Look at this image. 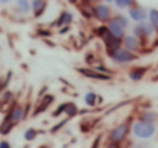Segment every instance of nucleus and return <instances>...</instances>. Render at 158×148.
I'll use <instances>...</instances> for the list:
<instances>
[{
  "label": "nucleus",
  "instance_id": "f257e3e1",
  "mask_svg": "<svg viewBox=\"0 0 158 148\" xmlns=\"http://www.w3.org/2000/svg\"><path fill=\"white\" fill-rule=\"evenodd\" d=\"M130 132H132V136H133L135 139L147 140V139H152L153 134L156 132V125H155V123H149V122H143V120L136 119V120L132 123Z\"/></svg>",
  "mask_w": 158,
  "mask_h": 148
},
{
  "label": "nucleus",
  "instance_id": "f03ea898",
  "mask_svg": "<svg viewBox=\"0 0 158 148\" xmlns=\"http://www.w3.org/2000/svg\"><path fill=\"white\" fill-rule=\"evenodd\" d=\"M130 128H132V123L130 120H124L121 123H118L116 126H113L109 132V142L110 143H121L126 140V137L129 136L130 132Z\"/></svg>",
  "mask_w": 158,
  "mask_h": 148
},
{
  "label": "nucleus",
  "instance_id": "7ed1b4c3",
  "mask_svg": "<svg viewBox=\"0 0 158 148\" xmlns=\"http://www.w3.org/2000/svg\"><path fill=\"white\" fill-rule=\"evenodd\" d=\"M109 56H110L115 62H118V64H129V62H133V61L138 59V53H132V52L126 50L124 47L118 48L116 52L110 53Z\"/></svg>",
  "mask_w": 158,
  "mask_h": 148
},
{
  "label": "nucleus",
  "instance_id": "20e7f679",
  "mask_svg": "<svg viewBox=\"0 0 158 148\" xmlns=\"http://www.w3.org/2000/svg\"><path fill=\"white\" fill-rule=\"evenodd\" d=\"M152 34H153V28L150 27V24L149 22H138L135 27H133V36H136L141 42H144V41H149L150 38H152Z\"/></svg>",
  "mask_w": 158,
  "mask_h": 148
},
{
  "label": "nucleus",
  "instance_id": "39448f33",
  "mask_svg": "<svg viewBox=\"0 0 158 148\" xmlns=\"http://www.w3.org/2000/svg\"><path fill=\"white\" fill-rule=\"evenodd\" d=\"M77 72L82 73L84 77H87V78H90V80H96V81H110V80H112L110 75H107V73H101V72H98V70H95V69L79 67Z\"/></svg>",
  "mask_w": 158,
  "mask_h": 148
},
{
  "label": "nucleus",
  "instance_id": "423d86ee",
  "mask_svg": "<svg viewBox=\"0 0 158 148\" xmlns=\"http://www.w3.org/2000/svg\"><path fill=\"white\" fill-rule=\"evenodd\" d=\"M93 17H96L99 22H109L112 19V11L106 3H98L93 8Z\"/></svg>",
  "mask_w": 158,
  "mask_h": 148
},
{
  "label": "nucleus",
  "instance_id": "0eeeda50",
  "mask_svg": "<svg viewBox=\"0 0 158 148\" xmlns=\"http://www.w3.org/2000/svg\"><path fill=\"white\" fill-rule=\"evenodd\" d=\"M53 101H54V95H53V94H47V95L40 97V98H39V101H37V105H36V108H34L33 115L36 117V115L44 114L45 111H48V108L51 106V103H53Z\"/></svg>",
  "mask_w": 158,
  "mask_h": 148
},
{
  "label": "nucleus",
  "instance_id": "6e6552de",
  "mask_svg": "<svg viewBox=\"0 0 158 148\" xmlns=\"http://www.w3.org/2000/svg\"><path fill=\"white\" fill-rule=\"evenodd\" d=\"M6 114H8V115L13 119V122L17 125L20 120H23V119H25V108L16 101V103H13V105L10 106V109H8V112H6Z\"/></svg>",
  "mask_w": 158,
  "mask_h": 148
},
{
  "label": "nucleus",
  "instance_id": "1a4fd4ad",
  "mask_svg": "<svg viewBox=\"0 0 158 148\" xmlns=\"http://www.w3.org/2000/svg\"><path fill=\"white\" fill-rule=\"evenodd\" d=\"M147 14H149V11H146L143 7H139V5H133L132 8H129V17L132 19V20H135L136 24L138 22H144L146 19H147Z\"/></svg>",
  "mask_w": 158,
  "mask_h": 148
},
{
  "label": "nucleus",
  "instance_id": "9d476101",
  "mask_svg": "<svg viewBox=\"0 0 158 148\" xmlns=\"http://www.w3.org/2000/svg\"><path fill=\"white\" fill-rule=\"evenodd\" d=\"M107 28H109V31L112 33V36H113V38H116V39H119V41H123V39H124V36H126L124 28L121 27V24H119L115 17H112V19L107 22Z\"/></svg>",
  "mask_w": 158,
  "mask_h": 148
},
{
  "label": "nucleus",
  "instance_id": "9b49d317",
  "mask_svg": "<svg viewBox=\"0 0 158 148\" xmlns=\"http://www.w3.org/2000/svg\"><path fill=\"white\" fill-rule=\"evenodd\" d=\"M123 47H124L126 50L132 52V53H136V52H139V48H141V41H139L136 36L129 34V36H124V39H123Z\"/></svg>",
  "mask_w": 158,
  "mask_h": 148
},
{
  "label": "nucleus",
  "instance_id": "f8f14e48",
  "mask_svg": "<svg viewBox=\"0 0 158 148\" xmlns=\"http://www.w3.org/2000/svg\"><path fill=\"white\" fill-rule=\"evenodd\" d=\"M14 126H16V123L13 122V119L8 114H5L2 123H0V134H2V136H8L14 129Z\"/></svg>",
  "mask_w": 158,
  "mask_h": 148
},
{
  "label": "nucleus",
  "instance_id": "ddd939ff",
  "mask_svg": "<svg viewBox=\"0 0 158 148\" xmlns=\"http://www.w3.org/2000/svg\"><path fill=\"white\" fill-rule=\"evenodd\" d=\"M147 70H149V67H146V65L135 67V69H132V70L129 72V78H130L132 81H139V80H143V78L146 77Z\"/></svg>",
  "mask_w": 158,
  "mask_h": 148
},
{
  "label": "nucleus",
  "instance_id": "4468645a",
  "mask_svg": "<svg viewBox=\"0 0 158 148\" xmlns=\"http://www.w3.org/2000/svg\"><path fill=\"white\" fill-rule=\"evenodd\" d=\"M73 22V14L70 11H62L56 20V25L57 27H64V25H70Z\"/></svg>",
  "mask_w": 158,
  "mask_h": 148
},
{
  "label": "nucleus",
  "instance_id": "2eb2a0df",
  "mask_svg": "<svg viewBox=\"0 0 158 148\" xmlns=\"http://www.w3.org/2000/svg\"><path fill=\"white\" fill-rule=\"evenodd\" d=\"M45 8H47V2H45V0H34V2L31 3V10L34 11V16L36 17L42 16L44 11H45Z\"/></svg>",
  "mask_w": 158,
  "mask_h": 148
},
{
  "label": "nucleus",
  "instance_id": "dca6fc26",
  "mask_svg": "<svg viewBox=\"0 0 158 148\" xmlns=\"http://www.w3.org/2000/svg\"><path fill=\"white\" fill-rule=\"evenodd\" d=\"M147 19H149V24L153 28V31L158 33V10H155V8L153 10H149Z\"/></svg>",
  "mask_w": 158,
  "mask_h": 148
},
{
  "label": "nucleus",
  "instance_id": "f3484780",
  "mask_svg": "<svg viewBox=\"0 0 158 148\" xmlns=\"http://www.w3.org/2000/svg\"><path fill=\"white\" fill-rule=\"evenodd\" d=\"M77 111H79V109H77V106H76L73 101H67V103H65V112H64V114L67 115V119L74 117V115L77 114Z\"/></svg>",
  "mask_w": 158,
  "mask_h": 148
},
{
  "label": "nucleus",
  "instance_id": "a211bd4d",
  "mask_svg": "<svg viewBox=\"0 0 158 148\" xmlns=\"http://www.w3.org/2000/svg\"><path fill=\"white\" fill-rule=\"evenodd\" d=\"M156 119H158V114L150 112V111H144V112H141V114H139V120H143V122L155 123V122H156Z\"/></svg>",
  "mask_w": 158,
  "mask_h": 148
},
{
  "label": "nucleus",
  "instance_id": "6ab92c4d",
  "mask_svg": "<svg viewBox=\"0 0 158 148\" xmlns=\"http://www.w3.org/2000/svg\"><path fill=\"white\" fill-rule=\"evenodd\" d=\"M16 5L19 8L20 13L23 14H28L31 11V3H30V0H16Z\"/></svg>",
  "mask_w": 158,
  "mask_h": 148
},
{
  "label": "nucleus",
  "instance_id": "aec40b11",
  "mask_svg": "<svg viewBox=\"0 0 158 148\" xmlns=\"http://www.w3.org/2000/svg\"><path fill=\"white\" fill-rule=\"evenodd\" d=\"M84 101H85V105H87V106L93 108V106H96V105H98V95H96L95 92H87V94H85V97H84Z\"/></svg>",
  "mask_w": 158,
  "mask_h": 148
},
{
  "label": "nucleus",
  "instance_id": "412c9836",
  "mask_svg": "<svg viewBox=\"0 0 158 148\" xmlns=\"http://www.w3.org/2000/svg\"><path fill=\"white\" fill-rule=\"evenodd\" d=\"M113 3L119 8V10H129L135 5V0H113Z\"/></svg>",
  "mask_w": 158,
  "mask_h": 148
},
{
  "label": "nucleus",
  "instance_id": "4be33fe9",
  "mask_svg": "<svg viewBox=\"0 0 158 148\" xmlns=\"http://www.w3.org/2000/svg\"><path fill=\"white\" fill-rule=\"evenodd\" d=\"M36 136H39V131H37L36 128H28V129L23 132V137H25V140H28V142L34 140Z\"/></svg>",
  "mask_w": 158,
  "mask_h": 148
},
{
  "label": "nucleus",
  "instance_id": "5701e85b",
  "mask_svg": "<svg viewBox=\"0 0 158 148\" xmlns=\"http://www.w3.org/2000/svg\"><path fill=\"white\" fill-rule=\"evenodd\" d=\"M115 19H116V20H118L119 24H121V27H123L124 30H126V28L129 27V19H127V17H126L124 14H118V16H115Z\"/></svg>",
  "mask_w": 158,
  "mask_h": 148
},
{
  "label": "nucleus",
  "instance_id": "b1692460",
  "mask_svg": "<svg viewBox=\"0 0 158 148\" xmlns=\"http://www.w3.org/2000/svg\"><path fill=\"white\" fill-rule=\"evenodd\" d=\"M13 97H14V94H13L11 91H6V92L2 95V100H0V105H6V103H10Z\"/></svg>",
  "mask_w": 158,
  "mask_h": 148
},
{
  "label": "nucleus",
  "instance_id": "393cba45",
  "mask_svg": "<svg viewBox=\"0 0 158 148\" xmlns=\"http://www.w3.org/2000/svg\"><path fill=\"white\" fill-rule=\"evenodd\" d=\"M67 120H68V119H65V120H60V122H59V123H57L56 126H53V128H51V132H56L57 129H60V128H62V126H64V125L67 123Z\"/></svg>",
  "mask_w": 158,
  "mask_h": 148
},
{
  "label": "nucleus",
  "instance_id": "a878e982",
  "mask_svg": "<svg viewBox=\"0 0 158 148\" xmlns=\"http://www.w3.org/2000/svg\"><path fill=\"white\" fill-rule=\"evenodd\" d=\"M0 148H11V143L8 140H2L0 142Z\"/></svg>",
  "mask_w": 158,
  "mask_h": 148
},
{
  "label": "nucleus",
  "instance_id": "bb28decb",
  "mask_svg": "<svg viewBox=\"0 0 158 148\" xmlns=\"http://www.w3.org/2000/svg\"><path fill=\"white\" fill-rule=\"evenodd\" d=\"M107 148H121V146H119L118 143H110V142H109V145H107Z\"/></svg>",
  "mask_w": 158,
  "mask_h": 148
},
{
  "label": "nucleus",
  "instance_id": "cd10ccee",
  "mask_svg": "<svg viewBox=\"0 0 158 148\" xmlns=\"http://www.w3.org/2000/svg\"><path fill=\"white\" fill-rule=\"evenodd\" d=\"M102 101H104V100H102V97H101V95H98V105H99V103H102Z\"/></svg>",
  "mask_w": 158,
  "mask_h": 148
},
{
  "label": "nucleus",
  "instance_id": "c85d7f7f",
  "mask_svg": "<svg viewBox=\"0 0 158 148\" xmlns=\"http://www.w3.org/2000/svg\"><path fill=\"white\" fill-rule=\"evenodd\" d=\"M104 2H106V3H112V2H113V0H104Z\"/></svg>",
  "mask_w": 158,
  "mask_h": 148
},
{
  "label": "nucleus",
  "instance_id": "c756f323",
  "mask_svg": "<svg viewBox=\"0 0 158 148\" xmlns=\"http://www.w3.org/2000/svg\"><path fill=\"white\" fill-rule=\"evenodd\" d=\"M133 148H144L143 145H136V146H133Z\"/></svg>",
  "mask_w": 158,
  "mask_h": 148
},
{
  "label": "nucleus",
  "instance_id": "7c9ffc66",
  "mask_svg": "<svg viewBox=\"0 0 158 148\" xmlns=\"http://www.w3.org/2000/svg\"><path fill=\"white\" fill-rule=\"evenodd\" d=\"M0 2H2V3H6V2H10V0H0Z\"/></svg>",
  "mask_w": 158,
  "mask_h": 148
},
{
  "label": "nucleus",
  "instance_id": "2f4dec72",
  "mask_svg": "<svg viewBox=\"0 0 158 148\" xmlns=\"http://www.w3.org/2000/svg\"><path fill=\"white\" fill-rule=\"evenodd\" d=\"M153 80H155V81H158V75H156V77H153Z\"/></svg>",
  "mask_w": 158,
  "mask_h": 148
},
{
  "label": "nucleus",
  "instance_id": "473e14b6",
  "mask_svg": "<svg viewBox=\"0 0 158 148\" xmlns=\"http://www.w3.org/2000/svg\"><path fill=\"white\" fill-rule=\"evenodd\" d=\"M31 2H34V0H31Z\"/></svg>",
  "mask_w": 158,
  "mask_h": 148
}]
</instances>
